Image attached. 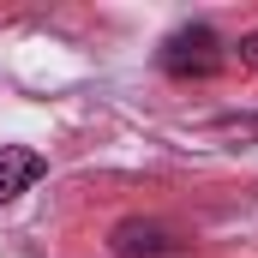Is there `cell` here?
Returning a JSON list of instances; mask_svg holds the SVG:
<instances>
[{
  "label": "cell",
  "instance_id": "1",
  "mask_svg": "<svg viewBox=\"0 0 258 258\" xmlns=\"http://www.w3.org/2000/svg\"><path fill=\"white\" fill-rule=\"evenodd\" d=\"M228 60V42L210 30V24H180L162 48H156V66L168 72V78H180V84H192V78H216Z\"/></svg>",
  "mask_w": 258,
  "mask_h": 258
},
{
  "label": "cell",
  "instance_id": "2",
  "mask_svg": "<svg viewBox=\"0 0 258 258\" xmlns=\"http://www.w3.org/2000/svg\"><path fill=\"white\" fill-rule=\"evenodd\" d=\"M42 174H48V156H42V150H24V144H0V204H12L18 192H30Z\"/></svg>",
  "mask_w": 258,
  "mask_h": 258
},
{
  "label": "cell",
  "instance_id": "3",
  "mask_svg": "<svg viewBox=\"0 0 258 258\" xmlns=\"http://www.w3.org/2000/svg\"><path fill=\"white\" fill-rule=\"evenodd\" d=\"M108 246H114L120 258H156V252H174V234H168L162 222H138V216H132V222L114 228Z\"/></svg>",
  "mask_w": 258,
  "mask_h": 258
},
{
  "label": "cell",
  "instance_id": "4",
  "mask_svg": "<svg viewBox=\"0 0 258 258\" xmlns=\"http://www.w3.org/2000/svg\"><path fill=\"white\" fill-rule=\"evenodd\" d=\"M240 66L258 72V30H252V36H240Z\"/></svg>",
  "mask_w": 258,
  "mask_h": 258
}]
</instances>
